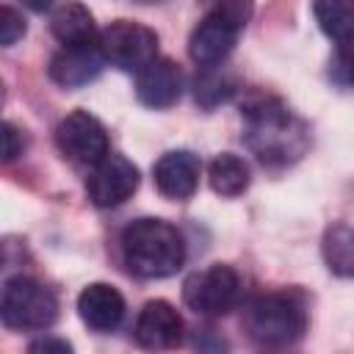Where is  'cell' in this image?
Wrapping results in <instances>:
<instances>
[{
  "mask_svg": "<svg viewBox=\"0 0 354 354\" xmlns=\"http://www.w3.org/2000/svg\"><path fill=\"white\" fill-rule=\"evenodd\" d=\"M22 149H25L22 133H19L11 122H6V124H3V160L11 163L17 155H22Z\"/></svg>",
  "mask_w": 354,
  "mask_h": 354,
  "instance_id": "obj_21",
  "label": "cell"
},
{
  "mask_svg": "<svg viewBox=\"0 0 354 354\" xmlns=\"http://www.w3.org/2000/svg\"><path fill=\"white\" fill-rule=\"evenodd\" d=\"M50 28H53V36L64 47H69V44H97L100 41V30L94 25L91 11L83 3H75V0L64 3L53 14Z\"/></svg>",
  "mask_w": 354,
  "mask_h": 354,
  "instance_id": "obj_15",
  "label": "cell"
},
{
  "mask_svg": "<svg viewBox=\"0 0 354 354\" xmlns=\"http://www.w3.org/2000/svg\"><path fill=\"white\" fill-rule=\"evenodd\" d=\"M199 158L188 149H171L166 155L158 158L155 169H152V180H155V188L166 196V199H188L194 196L196 185H199Z\"/></svg>",
  "mask_w": 354,
  "mask_h": 354,
  "instance_id": "obj_12",
  "label": "cell"
},
{
  "mask_svg": "<svg viewBox=\"0 0 354 354\" xmlns=\"http://www.w3.org/2000/svg\"><path fill=\"white\" fill-rule=\"evenodd\" d=\"M313 14L324 36L332 41H354V0H313Z\"/></svg>",
  "mask_w": 354,
  "mask_h": 354,
  "instance_id": "obj_17",
  "label": "cell"
},
{
  "mask_svg": "<svg viewBox=\"0 0 354 354\" xmlns=\"http://www.w3.org/2000/svg\"><path fill=\"white\" fill-rule=\"evenodd\" d=\"M321 252H324V263L335 277H354V227L351 224H332L324 232L321 241Z\"/></svg>",
  "mask_w": 354,
  "mask_h": 354,
  "instance_id": "obj_16",
  "label": "cell"
},
{
  "mask_svg": "<svg viewBox=\"0 0 354 354\" xmlns=\"http://www.w3.org/2000/svg\"><path fill=\"white\" fill-rule=\"evenodd\" d=\"M241 299V277L227 263H213L202 271H194L183 282V301L207 318L227 315Z\"/></svg>",
  "mask_w": 354,
  "mask_h": 354,
  "instance_id": "obj_6",
  "label": "cell"
},
{
  "mask_svg": "<svg viewBox=\"0 0 354 354\" xmlns=\"http://www.w3.org/2000/svg\"><path fill=\"white\" fill-rule=\"evenodd\" d=\"M105 66V55L100 41L97 44H69L61 47L50 61V77L53 83L64 88H80L100 77Z\"/></svg>",
  "mask_w": 354,
  "mask_h": 354,
  "instance_id": "obj_10",
  "label": "cell"
},
{
  "mask_svg": "<svg viewBox=\"0 0 354 354\" xmlns=\"http://www.w3.org/2000/svg\"><path fill=\"white\" fill-rule=\"evenodd\" d=\"M28 351H33V354H69L72 346L66 340H61V337H41V340L30 343Z\"/></svg>",
  "mask_w": 354,
  "mask_h": 354,
  "instance_id": "obj_22",
  "label": "cell"
},
{
  "mask_svg": "<svg viewBox=\"0 0 354 354\" xmlns=\"http://www.w3.org/2000/svg\"><path fill=\"white\" fill-rule=\"evenodd\" d=\"M22 36H25V19H22V14H17L11 6H3L0 8V41H3V47L17 44Z\"/></svg>",
  "mask_w": 354,
  "mask_h": 354,
  "instance_id": "obj_20",
  "label": "cell"
},
{
  "mask_svg": "<svg viewBox=\"0 0 354 354\" xmlns=\"http://www.w3.org/2000/svg\"><path fill=\"white\" fill-rule=\"evenodd\" d=\"M55 144L66 160H72L75 166H88V169H94L111 152L105 127L88 111L66 113L55 127Z\"/></svg>",
  "mask_w": 354,
  "mask_h": 354,
  "instance_id": "obj_8",
  "label": "cell"
},
{
  "mask_svg": "<svg viewBox=\"0 0 354 354\" xmlns=\"http://www.w3.org/2000/svg\"><path fill=\"white\" fill-rule=\"evenodd\" d=\"M100 47L105 61L124 72H141L158 58V33L141 22L116 19L100 33Z\"/></svg>",
  "mask_w": 354,
  "mask_h": 354,
  "instance_id": "obj_7",
  "label": "cell"
},
{
  "mask_svg": "<svg viewBox=\"0 0 354 354\" xmlns=\"http://www.w3.org/2000/svg\"><path fill=\"white\" fill-rule=\"evenodd\" d=\"M252 0H205V17L191 30L188 55L196 66H221L235 50L241 30L252 19Z\"/></svg>",
  "mask_w": 354,
  "mask_h": 354,
  "instance_id": "obj_4",
  "label": "cell"
},
{
  "mask_svg": "<svg viewBox=\"0 0 354 354\" xmlns=\"http://www.w3.org/2000/svg\"><path fill=\"white\" fill-rule=\"evenodd\" d=\"M77 315L94 332H111L124 318V299L113 285L91 282L77 296Z\"/></svg>",
  "mask_w": 354,
  "mask_h": 354,
  "instance_id": "obj_14",
  "label": "cell"
},
{
  "mask_svg": "<svg viewBox=\"0 0 354 354\" xmlns=\"http://www.w3.org/2000/svg\"><path fill=\"white\" fill-rule=\"evenodd\" d=\"M136 340L144 348L160 351V348H174L183 343V318L180 313L163 301H147L136 318Z\"/></svg>",
  "mask_w": 354,
  "mask_h": 354,
  "instance_id": "obj_11",
  "label": "cell"
},
{
  "mask_svg": "<svg viewBox=\"0 0 354 354\" xmlns=\"http://www.w3.org/2000/svg\"><path fill=\"white\" fill-rule=\"evenodd\" d=\"M138 180L141 177H138V169L133 160H127L124 155L108 152L91 169L88 180H86V191L97 207H116L136 194Z\"/></svg>",
  "mask_w": 354,
  "mask_h": 354,
  "instance_id": "obj_9",
  "label": "cell"
},
{
  "mask_svg": "<svg viewBox=\"0 0 354 354\" xmlns=\"http://www.w3.org/2000/svg\"><path fill=\"white\" fill-rule=\"evenodd\" d=\"M0 315L8 329L17 332H41L55 324L58 318V299L55 293L36 282L33 277H11L3 285Z\"/></svg>",
  "mask_w": 354,
  "mask_h": 354,
  "instance_id": "obj_5",
  "label": "cell"
},
{
  "mask_svg": "<svg viewBox=\"0 0 354 354\" xmlns=\"http://www.w3.org/2000/svg\"><path fill=\"white\" fill-rule=\"evenodd\" d=\"M136 94L147 108H171L183 94V72L171 58L149 61L136 77Z\"/></svg>",
  "mask_w": 354,
  "mask_h": 354,
  "instance_id": "obj_13",
  "label": "cell"
},
{
  "mask_svg": "<svg viewBox=\"0 0 354 354\" xmlns=\"http://www.w3.org/2000/svg\"><path fill=\"white\" fill-rule=\"evenodd\" d=\"M246 122L249 149L268 166H285L304 155L307 127L290 113V108L268 94H252L241 111Z\"/></svg>",
  "mask_w": 354,
  "mask_h": 354,
  "instance_id": "obj_1",
  "label": "cell"
},
{
  "mask_svg": "<svg viewBox=\"0 0 354 354\" xmlns=\"http://www.w3.org/2000/svg\"><path fill=\"white\" fill-rule=\"evenodd\" d=\"M122 260L141 279H163L185 263V241L163 218H138L122 232Z\"/></svg>",
  "mask_w": 354,
  "mask_h": 354,
  "instance_id": "obj_2",
  "label": "cell"
},
{
  "mask_svg": "<svg viewBox=\"0 0 354 354\" xmlns=\"http://www.w3.org/2000/svg\"><path fill=\"white\" fill-rule=\"evenodd\" d=\"M19 3H22V6L28 8V11H36V14H44V11H47V8H50V6L55 3V0H19Z\"/></svg>",
  "mask_w": 354,
  "mask_h": 354,
  "instance_id": "obj_23",
  "label": "cell"
},
{
  "mask_svg": "<svg viewBox=\"0 0 354 354\" xmlns=\"http://www.w3.org/2000/svg\"><path fill=\"white\" fill-rule=\"evenodd\" d=\"M351 77H354V64H351Z\"/></svg>",
  "mask_w": 354,
  "mask_h": 354,
  "instance_id": "obj_24",
  "label": "cell"
},
{
  "mask_svg": "<svg viewBox=\"0 0 354 354\" xmlns=\"http://www.w3.org/2000/svg\"><path fill=\"white\" fill-rule=\"evenodd\" d=\"M213 69H216V66H210L202 77H196V102H202L205 108H213V105L230 100L232 91H235L232 80L224 77V75H216Z\"/></svg>",
  "mask_w": 354,
  "mask_h": 354,
  "instance_id": "obj_19",
  "label": "cell"
},
{
  "mask_svg": "<svg viewBox=\"0 0 354 354\" xmlns=\"http://www.w3.org/2000/svg\"><path fill=\"white\" fill-rule=\"evenodd\" d=\"M307 301L299 290H271L252 299L243 310V329L257 346L285 348L307 332Z\"/></svg>",
  "mask_w": 354,
  "mask_h": 354,
  "instance_id": "obj_3",
  "label": "cell"
},
{
  "mask_svg": "<svg viewBox=\"0 0 354 354\" xmlns=\"http://www.w3.org/2000/svg\"><path fill=\"white\" fill-rule=\"evenodd\" d=\"M210 188L221 196H241L246 188H249V166L238 158V155H218L213 163H210Z\"/></svg>",
  "mask_w": 354,
  "mask_h": 354,
  "instance_id": "obj_18",
  "label": "cell"
}]
</instances>
